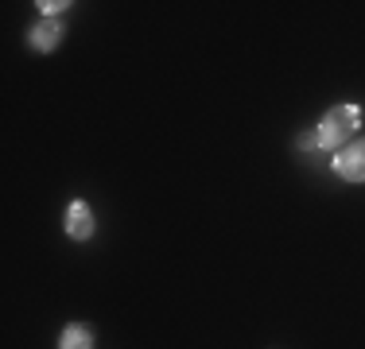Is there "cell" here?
Returning a JSON list of instances; mask_svg holds the SVG:
<instances>
[{
  "label": "cell",
  "instance_id": "6da1fadb",
  "mask_svg": "<svg viewBox=\"0 0 365 349\" xmlns=\"http://www.w3.org/2000/svg\"><path fill=\"white\" fill-rule=\"evenodd\" d=\"M358 128H361V105H354V101L334 105V109L319 120V128H315V132H319V147H323V152H342V147L354 140Z\"/></svg>",
  "mask_w": 365,
  "mask_h": 349
},
{
  "label": "cell",
  "instance_id": "52a82bcc",
  "mask_svg": "<svg viewBox=\"0 0 365 349\" xmlns=\"http://www.w3.org/2000/svg\"><path fill=\"white\" fill-rule=\"evenodd\" d=\"M295 147H299V152H315V147H319V132H315V128H311V132H303L299 140H295Z\"/></svg>",
  "mask_w": 365,
  "mask_h": 349
},
{
  "label": "cell",
  "instance_id": "5b68a950",
  "mask_svg": "<svg viewBox=\"0 0 365 349\" xmlns=\"http://www.w3.org/2000/svg\"><path fill=\"white\" fill-rule=\"evenodd\" d=\"M58 349H93V330L71 322V326L58 334Z\"/></svg>",
  "mask_w": 365,
  "mask_h": 349
},
{
  "label": "cell",
  "instance_id": "3957f363",
  "mask_svg": "<svg viewBox=\"0 0 365 349\" xmlns=\"http://www.w3.org/2000/svg\"><path fill=\"white\" fill-rule=\"evenodd\" d=\"M93 229H98V225H93V209L86 206L82 198L66 206V237L71 241H90Z\"/></svg>",
  "mask_w": 365,
  "mask_h": 349
},
{
  "label": "cell",
  "instance_id": "8992f818",
  "mask_svg": "<svg viewBox=\"0 0 365 349\" xmlns=\"http://www.w3.org/2000/svg\"><path fill=\"white\" fill-rule=\"evenodd\" d=\"M36 8H39L43 16H47V20H55V16H58V12H66V8H71V4H66V0H55V4H51V0H39Z\"/></svg>",
  "mask_w": 365,
  "mask_h": 349
},
{
  "label": "cell",
  "instance_id": "277c9868",
  "mask_svg": "<svg viewBox=\"0 0 365 349\" xmlns=\"http://www.w3.org/2000/svg\"><path fill=\"white\" fill-rule=\"evenodd\" d=\"M28 43H31V51H39V55H47V51H55L58 43H63V24L58 20H36L31 24V31H28Z\"/></svg>",
  "mask_w": 365,
  "mask_h": 349
},
{
  "label": "cell",
  "instance_id": "7a4b0ae2",
  "mask_svg": "<svg viewBox=\"0 0 365 349\" xmlns=\"http://www.w3.org/2000/svg\"><path fill=\"white\" fill-rule=\"evenodd\" d=\"M334 174L346 182H365V140H354V144H346L342 152H334Z\"/></svg>",
  "mask_w": 365,
  "mask_h": 349
}]
</instances>
